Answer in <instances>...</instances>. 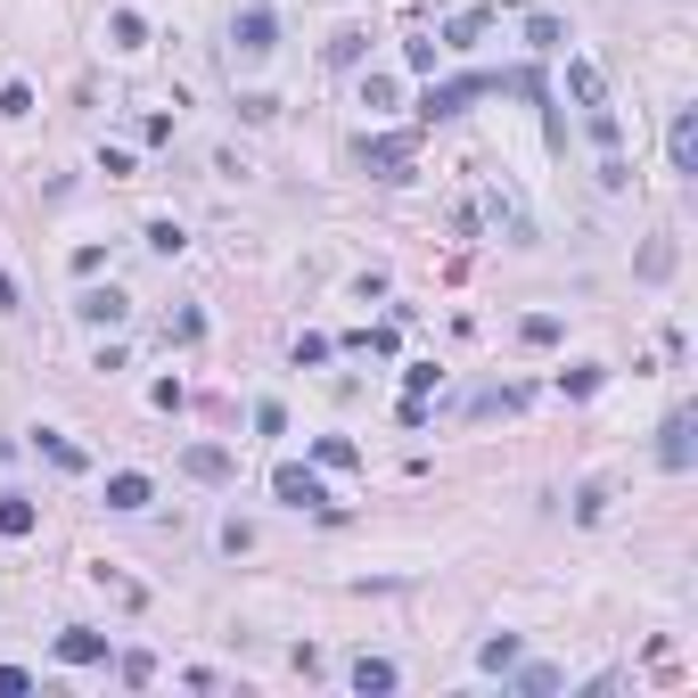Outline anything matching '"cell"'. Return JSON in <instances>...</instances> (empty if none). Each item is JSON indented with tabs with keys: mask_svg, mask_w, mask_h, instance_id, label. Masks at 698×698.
I'll return each instance as SVG.
<instances>
[{
	"mask_svg": "<svg viewBox=\"0 0 698 698\" xmlns=\"http://www.w3.org/2000/svg\"><path fill=\"white\" fill-rule=\"evenodd\" d=\"M485 91H501V74H452V82H428L419 116H428V123H443V116H469Z\"/></svg>",
	"mask_w": 698,
	"mask_h": 698,
	"instance_id": "obj_1",
	"label": "cell"
},
{
	"mask_svg": "<svg viewBox=\"0 0 698 698\" xmlns=\"http://www.w3.org/2000/svg\"><path fill=\"white\" fill-rule=\"evenodd\" d=\"M271 493H280L288 510H337L329 485H321V469H305V460H280V469H271Z\"/></svg>",
	"mask_w": 698,
	"mask_h": 698,
	"instance_id": "obj_2",
	"label": "cell"
},
{
	"mask_svg": "<svg viewBox=\"0 0 698 698\" xmlns=\"http://www.w3.org/2000/svg\"><path fill=\"white\" fill-rule=\"evenodd\" d=\"M698 460V411H666V428H658V469L682 477Z\"/></svg>",
	"mask_w": 698,
	"mask_h": 698,
	"instance_id": "obj_3",
	"label": "cell"
},
{
	"mask_svg": "<svg viewBox=\"0 0 698 698\" xmlns=\"http://www.w3.org/2000/svg\"><path fill=\"white\" fill-rule=\"evenodd\" d=\"M230 50H239V58H271V50H280V17H271V9H239V17H230Z\"/></svg>",
	"mask_w": 698,
	"mask_h": 698,
	"instance_id": "obj_4",
	"label": "cell"
},
{
	"mask_svg": "<svg viewBox=\"0 0 698 698\" xmlns=\"http://www.w3.org/2000/svg\"><path fill=\"white\" fill-rule=\"evenodd\" d=\"M362 173H378V181H411V140H403V132L362 140Z\"/></svg>",
	"mask_w": 698,
	"mask_h": 698,
	"instance_id": "obj_5",
	"label": "cell"
},
{
	"mask_svg": "<svg viewBox=\"0 0 698 698\" xmlns=\"http://www.w3.org/2000/svg\"><path fill=\"white\" fill-rule=\"evenodd\" d=\"M666 157H674V173H698V108H674V123H666Z\"/></svg>",
	"mask_w": 698,
	"mask_h": 698,
	"instance_id": "obj_6",
	"label": "cell"
},
{
	"mask_svg": "<svg viewBox=\"0 0 698 698\" xmlns=\"http://www.w3.org/2000/svg\"><path fill=\"white\" fill-rule=\"evenodd\" d=\"M230 469H239V460H230L222 443H189L181 452V477H198V485H230Z\"/></svg>",
	"mask_w": 698,
	"mask_h": 698,
	"instance_id": "obj_7",
	"label": "cell"
},
{
	"mask_svg": "<svg viewBox=\"0 0 698 698\" xmlns=\"http://www.w3.org/2000/svg\"><path fill=\"white\" fill-rule=\"evenodd\" d=\"M58 658H67V666H108V632L67 625V632H58Z\"/></svg>",
	"mask_w": 698,
	"mask_h": 698,
	"instance_id": "obj_8",
	"label": "cell"
},
{
	"mask_svg": "<svg viewBox=\"0 0 698 698\" xmlns=\"http://www.w3.org/2000/svg\"><path fill=\"white\" fill-rule=\"evenodd\" d=\"M74 312H82L91 329H116L132 305H123V288H82V296H74Z\"/></svg>",
	"mask_w": 698,
	"mask_h": 698,
	"instance_id": "obj_9",
	"label": "cell"
},
{
	"mask_svg": "<svg viewBox=\"0 0 698 698\" xmlns=\"http://www.w3.org/2000/svg\"><path fill=\"white\" fill-rule=\"evenodd\" d=\"M148 501H157V485H148L140 469H116L108 477V510H148Z\"/></svg>",
	"mask_w": 698,
	"mask_h": 698,
	"instance_id": "obj_10",
	"label": "cell"
},
{
	"mask_svg": "<svg viewBox=\"0 0 698 698\" xmlns=\"http://www.w3.org/2000/svg\"><path fill=\"white\" fill-rule=\"evenodd\" d=\"M567 91H576V108H600V67H591V58H567Z\"/></svg>",
	"mask_w": 698,
	"mask_h": 698,
	"instance_id": "obj_11",
	"label": "cell"
},
{
	"mask_svg": "<svg viewBox=\"0 0 698 698\" xmlns=\"http://www.w3.org/2000/svg\"><path fill=\"white\" fill-rule=\"evenodd\" d=\"M584 132H591V140H600V157H617V140H625V123H617V108H608V99H600V108H584Z\"/></svg>",
	"mask_w": 698,
	"mask_h": 698,
	"instance_id": "obj_12",
	"label": "cell"
},
{
	"mask_svg": "<svg viewBox=\"0 0 698 698\" xmlns=\"http://www.w3.org/2000/svg\"><path fill=\"white\" fill-rule=\"evenodd\" d=\"M33 443H41V452H50V460H58L67 477H82V469H91V460H82V443H67L58 428H33Z\"/></svg>",
	"mask_w": 698,
	"mask_h": 698,
	"instance_id": "obj_13",
	"label": "cell"
},
{
	"mask_svg": "<svg viewBox=\"0 0 698 698\" xmlns=\"http://www.w3.org/2000/svg\"><path fill=\"white\" fill-rule=\"evenodd\" d=\"M33 518H41V510H33L26 493H0V535H9V542H17V535H33Z\"/></svg>",
	"mask_w": 698,
	"mask_h": 698,
	"instance_id": "obj_14",
	"label": "cell"
},
{
	"mask_svg": "<svg viewBox=\"0 0 698 698\" xmlns=\"http://www.w3.org/2000/svg\"><path fill=\"white\" fill-rule=\"evenodd\" d=\"M469 411H477V419H493V411H526V387H485V395H469Z\"/></svg>",
	"mask_w": 698,
	"mask_h": 698,
	"instance_id": "obj_15",
	"label": "cell"
},
{
	"mask_svg": "<svg viewBox=\"0 0 698 698\" xmlns=\"http://www.w3.org/2000/svg\"><path fill=\"white\" fill-rule=\"evenodd\" d=\"M600 362H576V370H559V395H600Z\"/></svg>",
	"mask_w": 698,
	"mask_h": 698,
	"instance_id": "obj_16",
	"label": "cell"
},
{
	"mask_svg": "<svg viewBox=\"0 0 698 698\" xmlns=\"http://www.w3.org/2000/svg\"><path fill=\"white\" fill-rule=\"evenodd\" d=\"M312 469H353V443L346 436H321V443H312Z\"/></svg>",
	"mask_w": 698,
	"mask_h": 698,
	"instance_id": "obj_17",
	"label": "cell"
},
{
	"mask_svg": "<svg viewBox=\"0 0 698 698\" xmlns=\"http://www.w3.org/2000/svg\"><path fill=\"white\" fill-rule=\"evenodd\" d=\"M477 666H485V674H501V666H518V632H501V641H485V649H477Z\"/></svg>",
	"mask_w": 698,
	"mask_h": 698,
	"instance_id": "obj_18",
	"label": "cell"
},
{
	"mask_svg": "<svg viewBox=\"0 0 698 698\" xmlns=\"http://www.w3.org/2000/svg\"><path fill=\"white\" fill-rule=\"evenodd\" d=\"M518 690L526 698H551L559 690V666H518Z\"/></svg>",
	"mask_w": 698,
	"mask_h": 698,
	"instance_id": "obj_19",
	"label": "cell"
},
{
	"mask_svg": "<svg viewBox=\"0 0 698 698\" xmlns=\"http://www.w3.org/2000/svg\"><path fill=\"white\" fill-rule=\"evenodd\" d=\"M108 33H116V50H140V41H148V26H140L132 9H116V17H108Z\"/></svg>",
	"mask_w": 698,
	"mask_h": 698,
	"instance_id": "obj_20",
	"label": "cell"
},
{
	"mask_svg": "<svg viewBox=\"0 0 698 698\" xmlns=\"http://www.w3.org/2000/svg\"><path fill=\"white\" fill-rule=\"evenodd\" d=\"M353 690H395V666L387 658H362V666H353Z\"/></svg>",
	"mask_w": 698,
	"mask_h": 698,
	"instance_id": "obj_21",
	"label": "cell"
},
{
	"mask_svg": "<svg viewBox=\"0 0 698 698\" xmlns=\"http://www.w3.org/2000/svg\"><path fill=\"white\" fill-rule=\"evenodd\" d=\"M559 41H567L559 17H526V50H559Z\"/></svg>",
	"mask_w": 698,
	"mask_h": 698,
	"instance_id": "obj_22",
	"label": "cell"
},
{
	"mask_svg": "<svg viewBox=\"0 0 698 698\" xmlns=\"http://www.w3.org/2000/svg\"><path fill=\"white\" fill-rule=\"evenodd\" d=\"M526 346H559V312H535V321H518Z\"/></svg>",
	"mask_w": 698,
	"mask_h": 698,
	"instance_id": "obj_23",
	"label": "cell"
},
{
	"mask_svg": "<svg viewBox=\"0 0 698 698\" xmlns=\"http://www.w3.org/2000/svg\"><path fill=\"white\" fill-rule=\"evenodd\" d=\"M362 50H370L362 33H337V41H329V67H362Z\"/></svg>",
	"mask_w": 698,
	"mask_h": 698,
	"instance_id": "obj_24",
	"label": "cell"
},
{
	"mask_svg": "<svg viewBox=\"0 0 698 698\" xmlns=\"http://www.w3.org/2000/svg\"><path fill=\"white\" fill-rule=\"evenodd\" d=\"M321 362H329V337L305 329V337H296V370H321Z\"/></svg>",
	"mask_w": 698,
	"mask_h": 698,
	"instance_id": "obj_25",
	"label": "cell"
},
{
	"mask_svg": "<svg viewBox=\"0 0 698 698\" xmlns=\"http://www.w3.org/2000/svg\"><path fill=\"white\" fill-rule=\"evenodd\" d=\"M148 247H157V256H181L189 239H181V222H148Z\"/></svg>",
	"mask_w": 698,
	"mask_h": 698,
	"instance_id": "obj_26",
	"label": "cell"
},
{
	"mask_svg": "<svg viewBox=\"0 0 698 698\" xmlns=\"http://www.w3.org/2000/svg\"><path fill=\"white\" fill-rule=\"evenodd\" d=\"M666 271H674V239H658V247L641 256V280H666Z\"/></svg>",
	"mask_w": 698,
	"mask_h": 698,
	"instance_id": "obj_27",
	"label": "cell"
},
{
	"mask_svg": "<svg viewBox=\"0 0 698 698\" xmlns=\"http://www.w3.org/2000/svg\"><path fill=\"white\" fill-rule=\"evenodd\" d=\"M256 436H288V411L280 403H256Z\"/></svg>",
	"mask_w": 698,
	"mask_h": 698,
	"instance_id": "obj_28",
	"label": "cell"
},
{
	"mask_svg": "<svg viewBox=\"0 0 698 698\" xmlns=\"http://www.w3.org/2000/svg\"><path fill=\"white\" fill-rule=\"evenodd\" d=\"M26 690H33V674H26V666H0V698H26Z\"/></svg>",
	"mask_w": 698,
	"mask_h": 698,
	"instance_id": "obj_29",
	"label": "cell"
},
{
	"mask_svg": "<svg viewBox=\"0 0 698 698\" xmlns=\"http://www.w3.org/2000/svg\"><path fill=\"white\" fill-rule=\"evenodd\" d=\"M0 312H17V280H9V271H0Z\"/></svg>",
	"mask_w": 698,
	"mask_h": 698,
	"instance_id": "obj_30",
	"label": "cell"
}]
</instances>
